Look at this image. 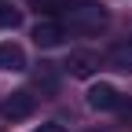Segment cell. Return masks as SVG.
Masks as SVG:
<instances>
[{
	"label": "cell",
	"mask_w": 132,
	"mask_h": 132,
	"mask_svg": "<svg viewBox=\"0 0 132 132\" xmlns=\"http://www.w3.org/2000/svg\"><path fill=\"white\" fill-rule=\"evenodd\" d=\"M59 19L66 22L70 33H103L110 26V11L95 0H62Z\"/></svg>",
	"instance_id": "cell-1"
},
{
	"label": "cell",
	"mask_w": 132,
	"mask_h": 132,
	"mask_svg": "<svg viewBox=\"0 0 132 132\" xmlns=\"http://www.w3.org/2000/svg\"><path fill=\"white\" fill-rule=\"evenodd\" d=\"M66 37H70L66 22L62 19H52V15L33 26V44H37V48H59V44H66Z\"/></svg>",
	"instance_id": "cell-2"
},
{
	"label": "cell",
	"mask_w": 132,
	"mask_h": 132,
	"mask_svg": "<svg viewBox=\"0 0 132 132\" xmlns=\"http://www.w3.org/2000/svg\"><path fill=\"white\" fill-rule=\"evenodd\" d=\"M59 85H62V66H55V62H37L33 66V88L40 95H55Z\"/></svg>",
	"instance_id": "cell-3"
},
{
	"label": "cell",
	"mask_w": 132,
	"mask_h": 132,
	"mask_svg": "<svg viewBox=\"0 0 132 132\" xmlns=\"http://www.w3.org/2000/svg\"><path fill=\"white\" fill-rule=\"evenodd\" d=\"M33 110H37V95L26 92V88H22V92H11V95L4 99V118H7V121H26Z\"/></svg>",
	"instance_id": "cell-4"
},
{
	"label": "cell",
	"mask_w": 132,
	"mask_h": 132,
	"mask_svg": "<svg viewBox=\"0 0 132 132\" xmlns=\"http://www.w3.org/2000/svg\"><path fill=\"white\" fill-rule=\"evenodd\" d=\"M62 70L70 73V77H92L99 70V55L88 52V48H81V52H70V59L62 62Z\"/></svg>",
	"instance_id": "cell-5"
},
{
	"label": "cell",
	"mask_w": 132,
	"mask_h": 132,
	"mask_svg": "<svg viewBox=\"0 0 132 132\" xmlns=\"http://www.w3.org/2000/svg\"><path fill=\"white\" fill-rule=\"evenodd\" d=\"M88 106L92 110H118L121 106V92L114 88V85H103V81H99V85H92L88 88Z\"/></svg>",
	"instance_id": "cell-6"
},
{
	"label": "cell",
	"mask_w": 132,
	"mask_h": 132,
	"mask_svg": "<svg viewBox=\"0 0 132 132\" xmlns=\"http://www.w3.org/2000/svg\"><path fill=\"white\" fill-rule=\"evenodd\" d=\"M26 66H29V62H26V52H22V48L15 44V40H4V44H0V70L22 73Z\"/></svg>",
	"instance_id": "cell-7"
},
{
	"label": "cell",
	"mask_w": 132,
	"mask_h": 132,
	"mask_svg": "<svg viewBox=\"0 0 132 132\" xmlns=\"http://www.w3.org/2000/svg\"><path fill=\"white\" fill-rule=\"evenodd\" d=\"M106 62L114 66V70H125V73H132V37L114 44L110 52H106Z\"/></svg>",
	"instance_id": "cell-8"
},
{
	"label": "cell",
	"mask_w": 132,
	"mask_h": 132,
	"mask_svg": "<svg viewBox=\"0 0 132 132\" xmlns=\"http://www.w3.org/2000/svg\"><path fill=\"white\" fill-rule=\"evenodd\" d=\"M22 22V11L15 7V4H0V29H15Z\"/></svg>",
	"instance_id": "cell-9"
},
{
	"label": "cell",
	"mask_w": 132,
	"mask_h": 132,
	"mask_svg": "<svg viewBox=\"0 0 132 132\" xmlns=\"http://www.w3.org/2000/svg\"><path fill=\"white\" fill-rule=\"evenodd\" d=\"M33 132H66L62 125H55V121H48V125H40V128H33Z\"/></svg>",
	"instance_id": "cell-10"
},
{
	"label": "cell",
	"mask_w": 132,
	"mask_h": 132,
	"mask_svg": "<svg viewBox=\"0 0 132 132\" xmlns=\"http://www.w3.org/2000/svg\"><path fill=\"white\" fill-rule=\"evenodd\" d=\"M95 132H99V128H95Z\"/></svg>",
	"instance_id": "cell-11"
}]
</instances>
